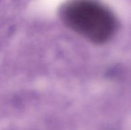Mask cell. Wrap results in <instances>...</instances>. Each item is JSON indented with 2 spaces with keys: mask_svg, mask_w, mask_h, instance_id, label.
<instances>
[{
  "mask_svg": "<svg viewBox=\"0 0 131 130\" xmlns=\"http://www.w3.org/2000/svg\"><path fill=\"white\" fill-rule=\"evenodd\" d=\"M61 18L70 30L95 44L107 43L118 30L115 15L96 0H70L61 8Z\"/></svg>",
  "mask_w": 131,
  "mask_h": 130,
  "instance_id": "obj_1",
  "label": "cell"
}]
</instances>
